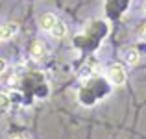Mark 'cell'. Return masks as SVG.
<instances>
[{"label": "cell", "mask_w": 146, "mask_h": 139, "mask_svg": "<svg viewBox=\"0 0 146 139\" xmlns=\"http://www.w3.org/2000/svg\"><path fill=\"white\" fill-rule=\"evenodd\" d=\"M57 21H59V19H56V15L44 13V15H41V19H39V26L43 30H46V32H52L54 26L57 24Z\"/></svg>", "instance_id": "2"}, {"label": "cell", "mask_w": 146, "mask_h": 139, "mask_svg": "<svg viewBox=\"0 0 146 139\" xmlns=\"http://www.w3.org/2000/svg\"><path fill=\"white\" fill-rule=\"evenodd\" d=\"M9 106H11V100H9V96H7L6 93H0V111H6V110H9Z\"/></svg>", "instance_id": "7"}, {"label": "cell", "mask_w": 146, "mask_h": 139, "mask_svg": "<svg viewBox=\"0 0 146 139\" xmlns=\"http://www.w3.org/2000/svg\"><path fill=\"white\" fill-rule=\"evenodd\" d=\"M50 33H52L56 39H61V37H65V35H67V24H65L63 21H57V24L54 26V30H52Z\"/></svg>", "instance_id": "6"}, {"label": "cell", "mask_w": 146, "mask_h": 139, "mask_svg": "<svg viewBox=\"0 0 146 139\" xmlns=\"http://www.w3.org/2000/svg\"><path fill=\"white\" fill-rule=\"evenodd\" d=\"M107 78H109V82L113 84V86H122V84L126 82V69L118 63L111 65V67L107 69Z\"/></svg>", "instance_id": "1"}, {"label": "cell", "mask_w": 146, "mask_h": 139, "mask_svg": "<svg viewBox=\"0 0 146 139\" xmlns=\"http://www.w3.org/2000/svg\"><path fill=\"white\" fill-rule=\"evenodd\" d=\"M9 139H26V137H24V134H19L17 132V134H11Z\"/></svg>", "instance_id": "10"}, {"label": "cell", "mask_w": 146, "mask_h": 139, "mask_svg": "<svg viewBox=\"0 0 146 139\" xmlns=\"http://www.w3.org/2000/svg\"><path fill=\"white\" fill-rule=\"evenodd\" d=\"M6 69H7L6 59H4V57H0V74H4V72H6Z\"/></svg>", "instance_id": "9"}, {"label": "cell", "mask_w": 146, "mask_h": 139, "mask_svg": "<svg viewBox=\"0 0 146 139\" xmlns=\"http://www.w3.org/2000/svg\"><path fill=\"white\" fill-rule=\"evenodd\" d=\"M30 54H32L33 59H43L44 54H46V46H44V43H41V41H33L32 48H30Z\"/></svg>", "instance_id": "3"}, {"label": "cell", "mask_w": 146, "mask_h": 139, "mask_svg": "<svg viewBox=\"0 0 146 139\" xmlns=\"http://www.w3.org/2000/svg\"><path fill=\"white\" fill-rule=\"evenodd\" d=\"M139 37H141V39H146V26H144V28H143V30H141V33H139Z\"/></svg>", "instance_id": "11"}, {"label": "cell", "mask_w": 146, "mask_h": 139, "mask_svg": "<svg viewBox=\"0 0 146 139\" xmlns=\"http://www.w3.org/2000/svg\"><path fill=\"white\" fill-rule=\"evenodd\" d=\"M4 39V24H0V41Z\"/></svg>", "instance_id": "12"}, {"label": "cell", "mask_w": 146, "mask_h": 139, "mask_svg": "<svg viewBox=\"0 0 146 139\" xmlns=\"http://www.w3.org/2000/svg\"><path fill=\"white\" fill-rule=\"evenodd\" d=\"M17 32H19L17 22H6L4 24V39H11L13 35H17Z\"/></svg>", "instance_id": "5"}, {"label": "cell", "mask_w": 146, "mask_h": 139, "mask_svg": "<svg viewBox=\"0 0 146 139\" xmlns=\"http://www.w3.org/2000/svg\"><path fill=\"white\" fill-rule=\"evenodd\" d=\"M124 59H126V63H128V65H137V63H139V59H141V56H139V52H137L135 48H128L124 52Z\"/></svg>", "instance_id": "4"}, {"label": "cell", "mask_w": 146, "mask_h": 139, "mask_svg": "<svg viewBox=\"0 0 146 139\" xmlns=\"http://www.w3.org/2000/svg\"><path fill=\"white\" fill-rule=\"evenodd\" d=\"M89 78H91V71H89V69H83L82 74H80V80H82V82H87Z\"/></svg>", "instance_id": "8"}]
</instances>
